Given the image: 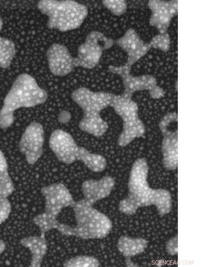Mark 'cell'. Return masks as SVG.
I'll use <instances>...</instances> for the list:
<instances>
[{"mask_svg":"<svg viewBox=\"0 0 201 267\" xmlns=\"http://www.w3.org/2000/svg\"><path fill=\"white\" fill-rule=\"evenodd\" d=\"M103 3L111 12L117 16L124 14L127 10L125 1H103Z\"/></svg>","mask_w":201,"mask_h":267,"instance_id":"d4e9b609","label":"cell"},{"mask_svg":"<svg viewBox=\"0 0 201 267\" xmlns=\"http://www.w3.org/2000/svg\"><path fill=\"white\" fill-rule=\"evenodd\" d=\"M71 118V114L66 111H63L60 113L58 116V121L62 123L68 122Z\"/></svg>","mask_w":201,"mask_h":267,"instance_id":"83f0119b","label":"cell"},{"mask_svg":"<svg viewBox=\"0 0 201 267\" xmlns=\"http://www.w3.org/2000/svg\"><path fill=\"white\" fill-rule=\"evenodd\" d=\"M41 192L45 199L44 212L56 217L64 208L71 207L75 202L68 188L61 183L43 186Z\"/></svg>","mask_w":201,"mask_h":267,"instance_id":"8fae6325","label":"cell"},{"mask_svg":"<svg viewBox=\"0 0 201 267\" xmlns=\"http://www.w3.org/2000/svg\"><path fill=\"white\" fill-rule=\"evenodd\" d=\"M48 93L27 74H22L14 82L0 110V128L10 127L14 121V112L20 108H30L46 102Z\"/></svg>","mask_w":201,"mask_h":267,"instance_id":"7a4b0ae2","label":"cell"},{"mask_svg":"<svg viewBox=\"0 0 201 267\" xmlns=\"http://www.w3.org/2000/svg\"><path fill=\"white\" fill-rule=\"evenodd\" d=\"M149 45L150 48H157L164 51H167L170 47L169 34L166 32L160 33L152 38Z\"/></svg>","mask_w":201,"mask_h":267,"instance_id":"cb8c5ba5","label":"cell"},{"mask_svg":"<svg viewBox=\"0 0 201 267\" xmlns=\"http://www.w3.org/2000/svg\"><path fill=\"white\" fill-rule=\"evenodd\" d=\"M16 54V47L11 40L0 36V66L9 68Z\"/></svg>","mask_w":201,"mask_h":267,"instance_id":"44dd1931","label":"cell"},{"mask_svg":"<svg viewBox=\"0 0 201 267\" xmlns=\"http://www.w3.org/2000/svg\"><path fill=\"white\" fill-rule=\"evenodd\" d=\"M37 7L48 17L49 29L66 32L78 28L88 14L87 7L74 1H40Z\"/></svg>","mask_w":201,"mask_h":267,"instance_id":"5b68a950","label":"cell"},{"mask_svg":"<svg viewBox=\"0 0 201 267\" xmlns=\"http://www.w3.org/2000/svg\"><path fill=\"white\" fill-rule=\"evenodd\" d=\"M71 207L76 224L72 227L60 223L57 230L62 235L90 239H103L110 233L113 226L110 219L84 199L75 202Z\"/></svg>","mask_w":201,"mask_h":267,"instance_id":"3957f363","label":"cell"},{"mask_svg":"<svg viewBox=\"0 0 201 267\" xmlns=\"http://www.w3.org/2000/svg\"><path fill=\"white\" fill-rule=\"evenodd\" d=\"M89 170L94 172H102L106 168L105 158L101 155L91 153L85 149L80 160Z\"/></svg>","mask_w":201,"mask_h":267,"instance_id":"ffe728a7","label":"cell"},{"mask_svg":"<svg viewBox=\"0 0 201 267\" xmlns=\"http://www.w3.org/2000/svg\"><path fill=\"white\" fill-rule=\"evenodd\" d=\"M46 54L49 70L55 76H65L76 67L75 57L64 45L53 44L48 49Z\"/></svg>","mask_w":201,"mask_h":267,"instance_id":"7c38bea8","label":"cell"},{"mask_svg":"<svg viewBox=\"0 0 201 267\" xmlns=\"http://www.w3.org/2000/svg\"><path fill=\"white\" fill-rule=\"evenodd\" d=\"M11 209V203L7 198H0V226L10 216Z\"/></svg>","mask_w":201,"mask_h":267,"instance_id":"484cf974","label":"cell"},{"mask_svg":"<svg viewBox=\"0 0 201 267\" xmlns=\"http://www.w3.org/2000/svg\"><path fill=\"white\" fill-rule=\"evenodd\" d=\"M126 261L127 266H135L137 265L136 264H134L133 263H132V261L131 260L130 257L126 258Z\"/></svg>","mask_w":201,"mask_h":267,"instance_id":"f546056e","label":"cell"},{"mask_svg":"<svg viewBox=\"0 0 201 267\" xmlns=\"http://www.w3.org/2000/svg\"><path fill=\"white\" fill-rule=\"evenodd\" d=\"M115 184V179L110 176H104L99 180H86L81 185L84 199L93 205L97 201L108 196Z\"/></svg>","mask_w":201,"mask_h":267,"instance_id":"2e32d148","label":"cell"},{"mask_svg":"<svg viewBox=\"0 0 201 267\" xmlns=\"http://www.w3.org/2000/svg\"><path fill=\"white\" fill-rule=\"evenodd\" d=\"M116 43L127 53L126 65L130 67L151 49L149 44L145 43L132 28L129 29Z\"/></svg>","mask_w":201,"mask_h":267,"instance_id":"9a60e30c","label":"cell"},{"mask_svg":"<svg viewBox=\"0 0 201 267\" xmlns=\"http://www.w3.org/2000/svg\"><path fill=\"white\" fill-rule=\"evenodd\" d=\"M113 43V40L100 32H90L86 37L84 42L78 47L77 55L75 57L76 67L88 69L94 68L98 63L103 51L110 48Z\"/></svg>","mask_w":201,"mask_h":267,"instance_id":"52a82bcc","label":"cell"},{"mask_svg":"<svg viewBox=\"0 0 201 267\" xmlns=\"http://www.w3.org/2000/svg\"><path fill=\"white\" fill-rule=\"evenodd\" d=\"M148 6L151 11L149 24L160 33L165 32L171 19L177 14V1H150Z\"/></svg>","mask_w":201,"mask_h":267,"instance_id":"4fadbf2b","label":"cell"},{"mask_svg":"<svg viewBox=\"0 0 201 267\" xmlns=\"http://www.w3.org/2000/svg\"><path fill=\"white\" fill-rule=\"evenodd\" d=\"M110 106L123 121V130L118 141L120 146H126L136 138L145 134L144 124L138 116L137 104L132 99V97L124 93L122 95H114Z\"/></svg>","mask_w":201,"mask_h":267,"instance_id":"8992f818","label":"cell"},{"mask_svg":"<svg viewBox=\"0 0 201 267\" xmlns=\"http://www.w3.org/2000/svg\"><path fill=\"white\" fill-rule=\"evenodd\" d=\"M20 244L28 248L32 255L30 266L38 267L41 265L47 253V242L45 235L32 236L22 238Z\"/></svg>","mask_w":201,"mask_h":267,"instance_id":"e0dca14e","label":"cell"},{"mask_svg":"<svg viewBox=\"0 0 201 267\" xmlns=\"http://www.w3.org/2000/svg\"><path fill=\"white\" fill-rule=\"evenodd\" d=\"M6 248V244L5 242L0 239V255L4 252Z\"/></svg>","mask_w":201,"mask_h":267,"instance_id":"f1b7e54d","label":"cell"},{"mask_svg":"<svg viewBox=\"0 0 201 267\" xmlns=\"http://www.w3.org/2000/svg\"><path fill=\"white\" fill-rule=\"evenodd\" d=\"M57 218L44 212L36 216L33 218V222L38 227L41 235H45L49 231L57 229L60 223Z\"/></svg>","mask_w":201,"mask_h":267,"instance_id":"7402d4cb","label":"cell"},{"mask_svg":"<svg viewBox=\"0 0 201 267\" xmlns=\"http://www.w3.org/2000/svg\"><path fill=\"white\" fill-rule=\"evenodd\" d=\"M71 98L83 110V116L78 124L83 131L99 138L108 128V124L100 116L102 110L111 106L114 95L104 92H93L85 87L74 90Z\"/></svg>","mask_w":201,"mask_h":267,"instance_id":"277c9868","label":"cell"},{"mask_svg":"<svg viewBox=\"0 0 201 267\" xmlns=\"http://www.w3.org/2000/svg\"><path fill=\"white\" fill-rule=\"evenodd\" d=\"M3 25V22L2 19L1 18V17L0 16V32H1V30L2 29Z\"/></svg>","mask_w":201,"mask_h":267,"instance_id":"4dcf8cb0","label":"cell"},{"mask_svg":"<svg viewBox=\"0 0 201 267\" xmlns=\"http://www.w3.org/2000/svg\"><path fill=\"white\" fill-rule=\"evenodd\" d=\"M148 171L145 158H138L134 162L128 181V194L119 204V210L122 213L134 215L138 208L151 205L156 207L161 217L171 212L170 192L164 189L151 188L147 181Z\"/></svg>","mask_w":201,"mask_h":267,"instance_id":"6da1fadb","label":"cell"},{"mask_svg":"<svg viewBox=\"0 0 201 267\" xmlns=\"http://www.w3.org/2000/svg\"><path fill=\"white\" fill-rule=\"evenodd\" d=\"M124 87V94L132 97L136 91L148 90L150 96L159 99L164 95L163 90L157 85L156 79L150 75L134 77L128 72L121 76Z\"/></svg>","mask_w":201,"mask_h":267,"instance_id":"5bb4252c","label":"cell"},{"mask_svg":"<svg viewBox=\"0 0 201 267\" xmlns=\"http://www.w3.org/2000/svg\"><path fill=\"white\" fill-rule=\"evenodd\" d=\"M166 250L170 255H175L178 253V237L177 235L171 237L166 243Z\"/></svg>","mask_w":201,"mask_h":267,"instance_id":"4316f807","label":"cell"},{"mask_svg":"<svg viewBox=\"0 0 201 267\" xmlns=\"http://www.w3.org/2000/svg\"><path fill=\"white\" fill-rule=\"evenodd\" d=\"M99 264L98 260L93 256L78 255L66 260L63 265L66 267H96Z\"/></svg>","mask_w":201,"mask_h":267,"instance_id":"603a6c76","label":"cell"},{"mask_svg":"<svg viewBox=\"0 0 201 267\" xmlns=\"http://www.w3.org/2000/svg\"><path fill=\"white\" fill-rule=\"evenodd\" d=\"M14 190V183L8 172L7 160L0 149V198H7Z\"/></svg>","mask_w":201,"mask_h":267,"instance_id":"d6986e66","label":"cell"},{"mask_svg":"<svg viewBox=\"0 0 201 267\" xmlns=\"http://www.w3.org/2000/svg\"><path fill=\"white\" fill-rule=\"evenodd\" d=\"M177 122L175 112L168 113L161 120L159 128L163 135L162 143L163 164L169 170H174L178 165L177 128L173 129V125Z\"/></svg>","mask_w":201,"mask_h":267,"instance_id":"ba28073f","label":"cell"},{"mask_svg":"<svg viewBox=\"0 0 201 267\" xmlns=\"http://www.w3.org/2000/svg\"><path fill=\"white\" fill-rule=\"evenodd\" d=\"M148 245V241L142 238L121 236L117 243L119 251L126 258L142 253Z\"/></svg>","mask_w":201,"mask_h":267,"instance_id":"ac0fdd59","label":"cell"},{"mask_svg":"<svg viewBox=\"0 0 201 267\" xmlns=\"http://www.w3.org/2000/svg\"><path fill=\"white\" fill-rule=\"evenodd\" d=\"M44 134L43 125L38 122L32 121L21 138L19 150L29 164L35 163L43 154Z\"/></svg>","mask_w":201,"mask_h":267,"instance_id":"30bf717a","label":"cell"},{"mask_svg":"<svg viewBox=\"0 0 201 267\" xmlns=\"http://www.w3.org/2000/svg\"><path fill=\"white\" fill-rule=\"evenodd\" d=\"M49 144L57 159L68 165L79 161L85 149L78 146L72 136L62 129H56L52 132Z\"/></svg>","mask_w":201,"mask_h":267,"instance_id":"9c48e42d","label":"cell"}]
</instances>
